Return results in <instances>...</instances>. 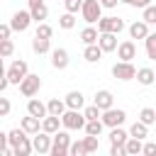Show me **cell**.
Here are the masks:
<instances>
[{"label":"cell","instance_id":"1","mask_svg":"<svg viewBox=\"0 0 156 156\" xmlns=\"http://www.w3.org/2000/svg\"><path fill=\"white\" fill-rule=\"evenodd\" d=\"M7 134H10V146L15 149V156H29L34 151V144H32V139L27 136V132L22 127H17Z\"/></svg>","mask_w":156,"mask_h":156},{"label":"cell","instance_id":"2","mask_svg":"<svg viewBox=\"0 0 156 156\" xmlns=\"http://www.w3.org/2000/svg\"><path fill=\"white\" fill-rule=\"evenodd\" d=\"M85 115L80 112V110H66L63 115H61V124H63V129H85Z\"/></svg>","mask_w":156,"mask_h":156},{"label":"cell","instance_id":"3","mask_svg":"<svg viewBox=\"0 0 156 156\" xmlns=\"http://www.w3.org/2000/svg\"><path fill=\"white\" fill-rule=\"evenodd\" d=\"M80 15H83V20L88 24L100 22V17H102V2L100 0H85L83 7H80Z\"/></svg>","mask_w":156,"mask_h":156},{"label":"cell","instance_id":"4","mask_svg":"<svg viewBox=\"0 0 156 156\" xmlns=\"http://www.w3.org/2000/svg\"><path fill=\"white\" fill-rule=\"evenodd\" d=\"M27 73H29V68H27V61H22V58L12 61V63L7 66V71H5L7 80H10V83H15V85H20V83L24 80V76H27Z\"/></svg>","mask_w":156,"mask_h":156},{"label":"cell","instance_id":"5","mask_svg":"<svg viewBox=\"0 0 156 156\" xmlns=\"http://www.w3.org/2000/svg\"><path fill=\"white\" fill-rule=\"evenodd\" d=\"M68 149H71V136L68 132H56L54 134V144H51V156H68Z\"/></svg>","mask_w":156,"mask_h":156},{"label":"cell","instance_id":"6","mask_svg":"<svg viewBox=\"0 0 156 156\" xmlns=\"http://www.w3.org/2000/svg\"><path fill=\"white\" fill-rule=\"evenodd\" d=\"M136 71H139V68H134L132 61H117V63L112 66V76H115L117 80H132V78H136Z\"/></svg>","mask_w":156,"mask_h":156},{"label":"cell","instance_id":"7","mask_svg":"<svg viewBox=\"0 0 156 156\" xmlns=\"http://www.w3.org/2000/svg\"><path fill=\"white\" fill-rule=\"evenodd\" d=\"M39 88H41V78L34 76V73H27L24 80L20 83V93H22L24 98H34V95L39 93Z\"/></svg>","mask_w":156,"mask_h":156},{"label":"cell","instance_id":"8","mask_svg":"<svg viewBox=\"0 0 156 156\" xmlns=\"http://www.w3.org/2000/svg\"><path fill=\"white\" fill-rule=\"evenodd\" d=\"M32 144H34V151L37 154H49L51 151V144H54V134H49V132H37V134H32Z\"/></svg>","mask_w":156,"mask_h":156},{"label":"cell","instance_id":"9","mask_svg":"<svg viewBox=\"0 0 156 156\" xmlns=\"http://www.w3.org/2000/svg\"><path fill=\"white\" fill-rule=\"evenodd\" d=\"M124 119H127V112H124V110L110 107V110L102 112V122H105V127H110V129H112V127H122Z\"/></svg>","mask_w":156,"mask_h":156},{"label":"cell","instance_id":"10","mask_svg":"<svg viewBox=\"0 0 156 156\" xmlns=\"http://www.w3.org/2000/svg\"><path fill=\"white\" fill-rule=\"evenodd\" d=\"M29 22H32V12H29V10H17V12L12 15V20H10V24H12L15 32H24V29L29 27Z\"/></svg>","mask_w":156,"mask_h":156},{"label":"cell","instance_id":"11","mask_svg":"<svg viewBox=\"0 0 156 156\" xmlns=\"http://www.w3.org/2000/svg\"><path fill=\"white\" fill-rule=\"evenodd\" d=\"M117 56H119V61H132V58H136V44H134L132 39L122 41V44L117 46Z\"/></svg>","mask_w":156,"mask_h":156},{"label":"cell","instance_id":"12","mask_svg":"<svg viewBox=\"0 0 156 156\" xmlns=\"http://www.w3.org/2000/svg\"><path fill=\"white\" fill-rule=\"evenodd\" d=\"M151 32H149V22H144V20H139V22H132L129 24V37L132 39H146Z\"/></svg>","mask_w":156,"mask_h":156},{"label":"cell","instance_id":"13","mask_svg":"<svg viewBox=\"0 0 156 156\" xmlns=\"http://www.w3.org/2000/svg\"><path fill=\"white\" fill-rule=\"evenodd\" d=\"M27 112H29V115H34V117H39V119H44V117L49 115V107H46L41 100L29 98V102H27Z\"/></svg>","mask_w":156,"mask_h":156},{"label":"cell","instance_id":"14","mask_svg":"<svg viewBox=\"0 0 156 156\" xmlns=\"http://www.w3.org/2000/svg\"><path fill=\"white\" fill-rule=\"evenodd\" d=\"M29 12H32V20L34 22H44L46 15H49V10H46V5L41 0H29Z\"/></svg>","mask_w":156,"mask_h":156},{"label":"cell","instance_id":"15","mask_svg":"<svg viewBox=\"0 0 156 156\" xmlns=\"http://www.w3.org/2000/svg\"><path fill=\"white\" fill-rule=\"evenodd\" d=\"M95 105L105 112V110H110V107H115V98H112V93L110 90H98L95 93Z\"/></svg>","mask_w":156,"mask_h":156},{"label":"cell","instance_id":"16","mask_svg":"<svg viewBox=\"0 0 156 156\" xmlns=\"http://www.w3.org/2000/svg\"><path fill=\"white\" fill-rule=\"evenodd\" d=\"M20 127H22V129H24L27 134H37V132L41 129V119L27 112V117H22V122H20Z\"/></svg>","mask_w":156,"mask_h":156},{"label":"cell","instance_id":"17","mask_svg":"<svg viewBox=\"0 0 156 156\" xmlns=\"http://www.w3.org/2000/svg\"><path fill=\"white\" fill-rule=\"evenodd\" d=\"M98 44L102 46V51H115L119 44H117V34L115 32H102L100 34V39H98Z\"/></svg>","mask_w":156,"mask_h":156},{"label":"cell","instance_id":"18","mask_svg":"<svg viewBox=\"0 0 156 156\" xmlns=\"http://www.w3.org/2000/svg\"><path fill=\"white\" fill-rule=\"evenodd\" d=\"M102 54H105V51H102L100 44H88L85 51H83V58H85L88 63H98V61L102 58Z\"/></svg>","mask_w":156,"mask_h":156},{"label":"cell","instance_id":"19","mask_svg":"<svg viewBox=\"0 0 156 156\" xmlns=\"http://www.w3.org/2000/svg\"><path fill=\"white\" fill-rule=\"evenodd\" d=\"M51 66L58 68V71H63L68 66V51L66 49H54L51 51Z\"/></svg>","mask_w":156,"mask_h":156},{"label":"cell","instance_id":"20","mask_svg":"<svg viewBox=\"0 0 156 156\" xmlns=\"http://www.w3.org/2000/svg\"><path fill=\"white\" fill-rule=\"evenodd\" d=\"M63 100H66V105H68L71 110H80V107L85 105V98H83V93H80V90H71Z\"/></svg>","mask_w":156,"mask_h":156},{"label":"cell","instance_id":"21","mask_svg":"<svg viewBox=\"0 0 156 156\" xmlns=\"http://www.w3.org/2000/svg\"><path fill=\"white\" fill-rule=\"evenodd\" d=\"M46 107H49V115H56V117H61V115L68 110L66 100H58V98H51V100L46 102Z\"/></svg>","mask_w":156,"mask_h":156},{"label":"cell","instance_id":"22","mask_svg":"<svg viewBox=\"0 0 156 156\" xmlns=\"http://www.w3.org/2000/svg\"><path fill=\"white\" fill-rule=\"evenodd\" d=\"M58 124H61V117H56V115H46L41 119V129L49 132V134H56L58 132Z\"/></svg>","mask_w":156,"mask_h":156},{"label":"cell","instance_id":"23","mask_svg":"<svg viewBox=\"0 0 156 156\" xmlns=\"http://www.w3.org/2000/svg\"><path fill=\"white\" fill-rule=\"evenodd\" d=\"M98 39H100V29H95V27H85L83 32H80V41L88 46V44H98Z\"/></svg>","mask_w":156,"mask_h":156},{"label":"cell","instance_id":"24","mask_svg":"<svg viewBox=\"0 0 156 156\" xmlns=\"http://www.w3.org/2000/svg\"><path fill=\"white\" fill-rule=\"evenodd\" d=\"M129 134L136 136V139H146V136H149V124H144L141 119H136V122L129 127Z\"/></svg>","mask_w":156,"mask_h":156},{"label":"cell","instance_id":"25","mask_svg":"<svg viewBox=\"0 0 156 156\" xmlns=\"http://www.w3.org/2000/svg\"><path fill=\"white\" fill-rule=\"evenodd\" d=\"M124 149H127V154H129V156H134V154H144V144H141V139H136V136H132V134H129V139H127Z\"/></svg>","mask_w":156,"mask_h":156},{"label":"cell","instance_id":"26","mask_svg":"<svg viewBox=\"0 0 156 156\" xmlns=\"http://www.w3.org/2000/svg\"><path fill=\"white\" fill-rule=\"evenodd\" d=\"M127 139H129V132H124L122 127H112V132H110V144H127Z\"/></svg>","mask_w":156,"mask_h":156},{"label":"cell","instance_id":"27","mask_svg":"<svg viewBox=\"0 0 156 156\" xmlns=\"http://www.w3.org/2000/svg\"><path fill=\"white\" fill-rule=\"evenodd\" d=\"M136 80H139L141 85H151V83L156 80V73H154L151 68H139V71H136Z\"/></svg>","mask_w":156,"mask_h":156},{"label":"cell","instance_id":"28","mask_svg":"<svg viewBox=\"0 0 156 156\" xmlns=\"http://www.w3.org/2000/svg\"><path fill=\"white\" fill-rule=\"evenodd\" d=\"M102 127H105L102 117H100V119H88V122H85V134H95V136H100V134H102Z\"/></svg>","mask_w":156,"mask_h":156},{"label":"cell","instance_id":"29","mask_svg":"<svg viewBox=\"0 0 156 156\" xmlns=\"http://www.w3.org/2000/svg\"><path fill=\"white\" fill-rule=\"evenodd\" d=\"M32 51H34V54H46V51H49V39L34 34V39H32Z\"/></svg>","mask_w":156,"mask_h":156},{"label":"cell","instance_id":"30","mask_svg":"<svg viewBox=\"0 0 156 156\" xmlns=\"http://www.w3.org/2000/svg\"><path fill=\"white\" fill-rule=\"evenodd\" d=\"M73 15H76V12H68V10H66V12L58 17V27H61V29H73V27H76V17H73Z\"/></svg>","mask_w":156,"mask_h":156},{"label":"cell","instance_id":"31","mask_svg":"<svg viewBox=\"0 0 156 156\" xmlns=\"http://www.w3.org/2000/svg\"><path fill=\"white\" fill-rule=\"evenodd\" d=\"M144 44H146V56H149L151 61H156V34H149V37L144 39Z\"/></svg>","mask_w":156,"mask_h":156},{"label":"cell","instance_id":"32","mask_svg":"<svg viewBox=\"0 0 156 156\" xmlns=\"http://www.w3.org/2000/svg\"><path fill=\"white\" fill-rule=\"evenodd\" d=\"M12 51H15L12 39H0V54H2V58H10V56H12Z\"/></svg>","mask_w":156,"mask_h":156},{"label":"cell","instance_id":"33","mask_svg":"<svg viewBox=\"0 0 156 156\" xmlns=\"http://www.w3.org/2000/svg\"><path fill=\"white\" fill-rule=\"evenodd\" d=\"M139 119H141L144 124H154V122H156V110H151V107H144V110L139 112Z\"/></svg>","mask_w":156,"mask_h":156},{"label":"cell","instance_id":"34","mask_svg":"<svg viewBox=\"0 0 156 156\" xmlns=\"http://www.w3.org/2000/svg\"><path fill=\"white\" fill-rule=\"evenodd\" d=\"M100 112H102V110H100V107H98L95 102H93V105H88V107L83 110V115H85V119H100V117H102Z\"/></svg>","mask_w":156,"mask_h":156},{"label":"cell","instance_id":"35","mask_svg":"<svg viewBox=\"0 0 156 156\" xmlns=\"http://www.w3.org/2000/svg\"><path fill=\"white\" fill-rule=\"evenodd\" d=\"M83 144H85V151L88 154H93V151H98V136L95 134H88V136H83Z\"/></svg>","mask_w":156,"mask_h":156},{"label":"cell","instance_id":"36","mask_svg":"<svg viewBox=\"0 0 156 156\" xmlns=\"http://www.w3.org/2000/svg\"><path fill=\"white\" fill-rule=\"evenodd\" d=\"M68 154H71V156H85L88 151H85L83 139H80V141H73V144H71V149H68Z\"/></svg>","mask_w":156,"mask_h":156},{"label":"cell","instance_id":"37","mask_svg":"<svg viewBox=\"0 0 156 156\" xmlns=\"http://www.w3.org/2000/svg\"><path fill=\"white\" fill-rule=\"evenodd\" d=\"M141 20H144V22H149V24H156V5H149V7H144V15H141Z\"/></svg>","mask_w":156,"mask_h":156},{"label":"cell","instance_id":"38","mask_svg":"<svg viewBox=\"0 0 156 156\" xmlns=\"http://www.w3.org/2000/svg\"><path fill=\"white\" fill-rule=\"evenodd\" d=\"M51 34H54V29L46 24V22H39V27H37V37H44V39H51Z\"/></svg>","mask_w":156,"mask_h":156},{"label":"cell","instance_id":"39","mask_svg":"<svg viewBox=\"0 0 156 156\" xmlns=\"http://www.w3.org/2000/svg\"><path fill=\"white\" fill-rule=\"evenodd\" d=\"M112 20H115V17H100V22H98L100 34H102V32H112Z\"/></svg>","mask_w":156,"mask_h":156},{"label":"cell","instance_id":"40","mask_svg":"<svg viewBox=\"0 0 156 156\" xmlns=\"http://www.w3.org/2000/svg\"><path fill=\"white\" fill-rule=\"evenodd\" d=\"M83 2H85V0H63V7H66L68 12H78V10L83 7Z\"/></svg>","mask_w":156,"mask_h":156},{"label":"cell","instance_id":"41","mask_svg":"<svg viewBox=\"0 0 156 156\" xmlns=\"http://www.w3.org/2000/svg\"><path fill=\"white\" fill-rule=\"evenodd\" d=\"M110 154L112 156H127V149H124V144H112L110 146Z\"/></svg>","mask_w":156,"mask_h":156},{"label":"cell","instance_id":"42","mask_svg":"<svg viewBox=\"0 0 156 156\" xmlns=\"http://www.w3.org/2000/svg\"><path fill=\"white\" fill-rule=\"evenodd\" d=\"M7 115H10V100L0 98V117H7Z\"/></svg>","mask_w":156,"mask_h":156},{"label":"cell","instance_id":"43","mask_svg":"<svg viewBox=\"0 0 156 156\" xmlns=\"http://www.w3.org/2000/svg\"><path fill=\"white\" fill-rule=\"evenodd\" d=\"M15 29H12V24H0V39H10V34H12Z\"/></svg>","mask_w":156,"mask_h":156},{"label":"cell","instance_id":"44","mask_svg":"<svg viewBox=\"0 0 156 156\" xmlns=\"http://www.w3.org/2000/svg\"><path fill=\"white\" fill-rule=\"evenodd\" d=\"M122 29H124V22H122L119 17H115V20H112V32H115V34H119Z\"/></svg>","mask_w":156,"mask_h":156},{"label":"cell","instance_id":"45","mask_svg":"<svg viewBox=\"0 0 156 156\" xmlns=\"http://www.w3.org/2000/svg\"><path fill=\"white\" fill-rule=\"evenodd\" d=\"M144 154H146V156H156V144H154V141H146V144H144Z\"/></svg>","mask_w":156,"mask_h":156},{"label":"cell","instance_id":"46","mask_svg":"<svg viewBox=\"0 0 156 156\" xmlns=\"http://www.w3.org/2000/svg\"><path fill=\"white\" fill-rule=\"evenodd\" d=\"M149 5H151V0H132V7H141V10H144V7H149Z\"/></svg>","mask_w":156,"mask_h":156},{"label":"cell","instance_id":"47","mask_svg":"<svg viewBox=\"0 0 156 156\" xmlns=\"http://www.w3.org/2000/svg\"><path fill=\"white\" fill-rule=\"evenodd\" d=\"M100 2H102V7L112 10V7H117V2H119V0H100Z\"/></svg>","mask_w":156,"mask_h":156},{"label":"cell","instance_id":"48","mask_svg":"<svg viewBox=\"0 0 156 156\" xmlns=\"http://www.w3.org/2000/svg\"><path fill=\"white\" fill-rule=\"evenodd\" d=\"M7 85H10V80H7V76L0 80V90H7Z\"/></svg>","mask_w":156,"mask_h":156},{"label":"cell","instance_id":"49","mask_svg":"<svg viewBox=\"0 0 156 156\" xmlns=\"http://www.w3.org/2000/svg\"><path fill=\"white\" fill-rule=\"evenodd\" d=\"M119 2H127V5H132V0H119Z\"/></svg>","mask_w":156,"mask_h":156}]
</instances>
